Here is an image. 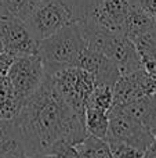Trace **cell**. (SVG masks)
Wrapping results in <instances>:
<instances>
[{
    "label": "cell",
    "mask_w": 156,
    "mask_h": 158,
    "mask_svg": "<svg viewBox=\"0 0 156 158\" xmlns=\"http://www.w3.org/2000/svg\"><path fill=\"white\" fill-rule=\"evenodd\" d=\"M14 125L19 147L30 158L75 146L87 136L84 118L58 96L49 74L22 104Z\"/></svg>",
    "instance_id": "1"
},
{
    "label": "cell",
    "mask_w": 156,
    "mask_h": 158,
    "mask_svg": "<svg viewBox=\"0 0 156 158\" xmlns=\"http://www.w3.org/2000/svg\"><path fill=\"white\" fill-rule=\"evenodd\" d=\"M87 49L84 32L79 19L61 28L51 36L39 42L37 54L43 61L47 74L79 64L83 52Z\"/></svg>",
    "instance_id": "2"
},
{
    "label": "cell",
    "mask_w": 156,
    "mask_h": 158,
    "mask_svg": "<svg viewBox=\"0 0 156 158\" xmlns=\"http://www.w3.org/2000/svg\"><path fill=\"white\" fill-rule=\"evenodd\" d=\"M49 75L58 96L84 118L86 107L94 87L93 75L77 65L68 67Z\"/></svg>",
    "instance_id": "3"
},
{
    "label": "cell",
    "mask_w": 156,
    "mask_h": 158,
    "mask_svg": "<svg viewBox=\"0 0 156 158\" xmlns=\"http://www.w3.org/2000/svg\"><path fill=\"white\" fill-rule=\"evenodd\" d=\"M75 19L72 10L62 0H39L24 22L40 42Z\"/></svg>",
    "instance_id": "4"
},
{
    "label": "cell",
    "mask_w": 156,
    "mask_h": 158,
    "mask_svg": "<svg viewBox=\"0 0 156 158\" xmlns=\"http://www.w3.org/2000/svg\"><path fill=\"white\" fill-rule=\"evenodd\" d=\"M7 78L22 101H26L41 86L47 77L46 68L39 54L15 57L7 71Z\"/></svg>",
    "instance_id": "5"
},
{
    "label": "cell",
    "mask_w": 156,
    "mask_h": 158,
    "mask_svg": "<svg viewBox=\"0 0 156 158\" xmlns=\"http://www.w3.org/2000/svg\"><path fill=\"white\" fill-rule=\"evenodd\" d=\"M108 117H109V131L107 139L119 140L141 151H146L154 143V133L123 110L112 107L108 111Z\"/></svg>",
    "instance_id": "6"
},
{
    "label": "cell",
    "mask_w": 156,
    "mask_h": 158,
    "mask_svg": "<svg viewBox=\"0 0 156 158\" xmlns=\"http://www.w3.org/2000/svg\"><path fill=\"white\" fill-rule=\"evenodd\" d=\"M0 39L4 52L13 57L36 54L39 40L30 33L22 19L14 17H0Z\"/></svg>",
    "instance_id": "7"
},
{
    "label": "cell",
    "mask_w": 156,
    "mask_h": 158,
    "mask_svg": "<svg viewBox=\"0 0 156 158\" xmlns=\"http://www.w3.org/2000/svg\"><path fill=\"white\" fill-rule=\"evenodd\" d=\"M154 92H156V82L144 68L123 74L118 78L113 87L112 107H123Z\"/></svg>",
    "instance_id": "8"
},
{
    "label": "cell",
    "mask_w": 156,
    "mask_h": 158,
    "mask_svg": "<svg viewBox=\"0 0 156 158\" xmlns=\"http://www.w3.org/2000/svg\"><path fill=\"white\" fill-rule=\"evenodd\" d=\"M131 7V0H98L91 13L84 18H88L111 32L124 33L127 14Z\"/></svg>",
    "instance_id": "9"
},
{
    "label": "cell",
    "mask_w": 156,
    "mask_h": 158,
    "mask_svg": "<svg viewBox=\"0 0 156 158\" xmlns=\"http://www.w3.org/2000/svg\"><path fill=\"white\" fill-rule=\"evenodd\" d=\"M112 108V107H111ZM116 108L123 110L133 118L140 121L142 125H145L149 131L156 133V92L146 94L141 98L131 101L123 107H116Z\"/></svg>",
    "instance_id": "10"
},
{
    "label": "cell",
    "mask_w": 156,
    "mask_h": 158,
    "mask_svg": "<svg viewBox=\"0 0 156 158\" xmlns=\"http://www.w3.org/2000/svg\"><path fill=\"white\" fill-rule=\"evenodd\" d=\"M24 101L17 96L7 75L0 77V121L11 122L18 117Z\"/></svg>",
    "instance_id": "11"
},
{
    "label": "cell",
    "mask_w": 156,
    "mask_h": 158,
    "mask_svg": "<svg viewBox=\"0 0 156 158\" xmlns=\"http://www.w3.org/2000/svg\"><path fill=\"white\" fill-rule=\"evenodd\" d=\"M142 68L156 82V27L134 40Z\"/></svg>",
    "instance_id": "12"
},
{
    "label": "cell",
    "mask_w": 156,
    "mask_h": 158,
    "mask_svg": "<svg viewBox=\"0 0 156 158\" xmlns=\"http://www.w3.org/2000/svg\"><path fill=\"white\" fill-rule=\"evenodd\" d=\"M156 25L152 22V19L137 4L131 2V7H130V11L126 18V24H124V35H127L134 42L135 39L145 35L146 32L154 29Z\"/></svg>",
    "instance_id": "13"
},
{
    "label": "cell",
    "mask_w": 156,
    "mask_h": 158,
    "mask_svg": "<svg viewBox=\"0 0 156 158\" xmlns=\"http://www.w3.org/2000/svg\"><path fill=\"white\" fill-rule=\"evenodd\" d=\"M84 128L87 135L99 139H107L109 131L108 112L96 107H87L84 111Z\"/></svg>",
    "instance_id": "14"
},
{
    "label": "cell",
    "mask_w": 156,
    "mask_h": 158,
    "mask_svg": "<svg viewBox=\"0 0 156 158\" xmlns=\"http://www.w3.org/2000/svg\"><path fill=\"white\" fill-rule=\"evenodd\" d=\"M80 158H113L107 139L87 136L75 144Z\"/></svg>",
    "instance_id": "15"
},
{
    "label": "cell",
    "mask_w": 156,
    "mask_h": 158,
    "mask_svg": "<svg viewBox=\"0 0 156 158\" xmlns=\"http://www.w3.org/2000/svg\"><path fill=\"white\" fill-rule=\"evenodd\" d=\"M39 0H0V17H14L25 21Z\"/></svg>",
    "instance_id": "16"
},
{
    "label": "cell",
    "mask_w": 156,
    "mask_h": 158,
    "mask_svg": "<svg viewBox=\"0 0 156 158\" xmlns=\"http://www.w3.org/2000/svg\"><path fill=\"white\" fill-rule=\"evenodd\" d=\"M113 87L115 86L107 83H94L87 107H96L108 112L113 106Z\"/></svg>",
    "instance_id": "17"
},
{
    "label": "cell",
    "mask_w": 156,
    "mask_h": 158,
    "mask_svg": "<svg viewBox=\"0 0 156 158\" xmlns=\"http://www.w3.org/2000/svg\"><path fill=\"white\" fill-rule=\"evenodd\" d=\"M107 142L109 144L113 158H141L145 153V151H141L138 148L133 147V146H129L123 142H119V140L107 139Z\"/></svg>",
    "instance_id": "18"
},
{
    "label": "cell",
    "mask_w": 156,
    "mask_h": 158,
    "mask_svg": "<svg viewBox=\"0 0 156 158\" xmlns=\"http://www.w3.org/2000/svg\"><path fill=\"white\" fill-rule=\"evenodd\" d=\"M62 2L72 10L75 18L82 19L91 13L98 0H62Z\"/></svg>",
    "instance_id": "19"
},
{
    "label": "cell",
    "mask_w": 156,
    "mask_h": 158,
    "mask_svg": "<svg viewBox=\"0 0 156 158\" xmlns=\"http://www.w3.org/2000/svg\"><path fill=\"white\" fill-rule=\"evenodd\" d=\"M134 4H137L156 25V0H131Z\"/></svg>",
    "instance_id": "20"
},
{
    "label": "cell",
    "mask_w": 156,
    "mask_h": 158,
    "mask_svg": "<svg viewBox=\"0 0 156 158\" xmlns=\"http://www.w3.org/2000/svg\"><path fill=\"white\" fill-rule=\"evenodd\" d=\"M14 58L11 54H8V53H3V54H0V77L2 75H6L8 71V68H10L11 63L14 61Z\"/></svg>",
    "instance_id": "21"
},
{
    "label": "cell",
    "mask_w": 156,
    "mask_h": 158,
    "mask_svg": "<svg viewBox=\"0 0 156 158\" xmlns=\"http://www.w3.org/2000/svg\"><path fill=\"white\" fill-rule=\"evenodd\" d=\"M149 148H154V150H156V133H155V137H154V143L151 144V147Z\"/></svg>",
    "instance_id": "22"
},
{
    "label": "cell",
    "mask_w": 156,
    "mask_h": 158,
    "mask_svg": "<svg viewBox=\"0 0 156 158\" xmlns=\"http://www.w3.org/2000/svg\"><path fill=\"white\" fill-rule=\"evenodd\" d=\"M4 53V47H3V43H2V39H0V54Z\"/></svg>",
    "instance_id": "23"
}]
</instances>
